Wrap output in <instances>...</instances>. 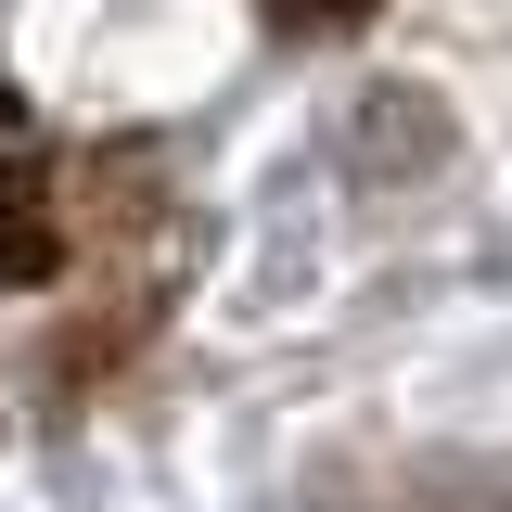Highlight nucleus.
Returning <instances> with one entry per match:
<instances>
[{
  "mask_svg": "<svg viewBox=\"0 0 512 512\" xmlns=\"http://www.w3.org/2000/svg\"><path fill=\"white\" fill-rule=\"evenodd\" d=\"M359 0H282V26H346Z\"/></svg>",
  "mask_w": 512,
  "mask_h": 512,
  "instance_id": "1",
  "label": "nucleus"
}]
</instances>
